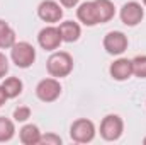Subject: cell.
<instances>
[{
  "label": "cell",
  "instance_id": "8fae6325",
  "mask_svg": "<svg viewBox=\"0 0 146 145\" xmlns=\"http://www.w3.org/2000/svg\"><path fill=\"white\" fill-rule=\"evenodd\" d=\"M76 17L82 24L92 28V26H97L99 24V19H97V12H95V3L94 2H83L78 9H76Z\"/></svg>",
  "mask_w": 146,
  "mask_h": 145
},
{
  "label": "cell",
  "instance_id": "277c9868",
  "mask_svg": "<svg viewBox=\"0 0 146 145\" xmlns=\"http://www.w3.org/2000/svg\"><path fill=\"white\" fill-rule=\"evenodd\" d=\"M122 132H124V123H122L121 116H117V114H107L100 123V137L107 142L119 140Z\"/></svg>",
  "mask_w": 146,
  "mask_h": 145
},
{
  "label": "cell",
  "instance_id": "6da1fadb",
  "mask_svg": "<svg viewBox=\"0 0 146 145\" xmlns=\"http://www.w3.org/2000/svg\"><path fill=\"white\" fill-rule=\"evenodd\" d=\"M46 68L48 73L54 79H61V77H66L70 75L73 70V58L70 53L66 51H54L48 62H46Z\"/></svg>",
  "mask_w": 146,
  "mask_h": 145
},
{
  "label": "cell",
  "instance_id": "ffe728a7",
  "mask_svg": "<svg viewBox=\"0 0 146 145\" xmlns=\"http://www.w3.org/2000/svg\"><path fill=\"white\" fill-rule=\"evenodd\" d=\"M61 137L56 135V133H46V135H41V140L39 144L42 145H61Z\"/></svg>",
  "mask_w": 146,
  "mask_h": 145
},
{
  "label": "cell",
  "instance_id": "4fadbf2b",
  "mask_svg": "<svg viewBox=\"0 0 146 145\" xmlns=\"http://www.w3.org/2000/svg\"><path fill=\"white\" fill-rule=\"evenodd\" d=\"M95 3V12H97V19L99 24L109 22L110 19H114L115 15V7L110 0H94Z\"/></svg>",
  "mask_w": 146,
  "mask_h": 145
},
{
  "label": "cell",
  "instance_id": "2e32d148",
  "mask_svg": "<svg viewBox=\"0 0 146 145\" xmlns=\"http://www.w3.org/2000/svg\"><path fill=\"white\" fill-rule=\"evenodd\" d=\"M14 135H15L14 121H10L9 118L0 116V142H9V140H12Z\"/></svg>",
  "mask_w": 146,
  "mask_h": 145
},
{
  "label": "cell",
  "instance_id": "5bb4252c",
  "mask_svg": "<svg viewBox=\"0 0 146 145\" xmlns=\"http://www.w3.org/2000/svg\"><path fill=\"white\" fill-rule=\"evenodd\" d=\"M19 138L24 145H37L41 140V132L36 125H24L19 132Z\"/></svg>",
  "mask_w": 146,
  "mask_h": 145
},
{
  "label": "cell",
  "instance_id": "cb8c5ba5",
  "mask_svg": "<svg viewBox=\"0 0 146 145\" xmlns=\"http://www.w3.org/2000/svg\"><path fill=\"white\" fill-rule=\"evenodd\" d=\"M7 28H9V24H7L5 21H2V19H0V34H2V33L7 29Z\"/></svg>",
  "mask_w": 146,
  "mask_h": 145
},
{
  "label": "cell",
  "instance_id": "d6986e66",
  "mask_svg": "<svg viewBox=\"0 0 146 145\" xmlns=\"http://www.w3.org/2000/svg\"><path fill=\"white\" fill-rule=\"evenodd\" d=\"M31 118V108H27V106H19V108L14 109V119L15 121H26V119H29Z\"/></svg>",
  "mask_w": 146,
  "mask_h": 145
},
{
  "label": "cell",
  "instance_id": "603a6c76",
  "mask_svg": "<svg viewBox=\"0 0 146 145\" xmlns=\"http://www.w3.org/2000/svg\"><path fill=\"white\" fill-rule=\"evenodd\" d=\"M7 99H9V97H7V94H5V91H3V87L0 85V106H3Z\"/></svg>",
  "mask_w": 146,
  "mask_h": 145
},
{
  "label": "cell",
  "instance_id": "7402d4cb",
  "mask_svg": "<svg viewBox=\"0 0 146 145\" xmlns=\"http://www.w3.org/2000/svg\"><path fill=\"white\" fill-rule=\"evenodd\" d=\"M78 2H80V0H60V3H61L63 7H66V9H73V7H76Z\"/></svg>",
  "mask_w": 146,
  "mask_h": 145
},
{
  "label": "cell",
  "instance_id": "30bf717a",
  "mask_svg": "<svg viewBox=\"0 0 146 145\" xmlns=\"http://www.w3.org/2000/svg\"><path fill=\"white\" fill-rule=\"evenodd\" d=\"M109 72H110V77H112L114 80H119V82L127 80V79L133 75V63H131V60H127V58H117V60L110 65Z\"/></svg>",
  "mask_w": 146,
  "mask_h": 145
},
{
  "label": "cell",
  "instance_id": "9c48e42d",
  "mask_svg": "<svg viewBox=\"0 0 146 145\" xmlns=\"http://www.w3.org/2000/svg\"><path fill=\"white\" fill-rule=\"evenodd\" d=\"M104 50L109 55H122L127 50V36L121 31H110L104 38Z\"/></svg>",
  "mask_w": 146,
  "mask_h": 145
},
{
  "label": "cell",
  "instance_id": "e0dca14e",
  "mask_svg": "<svg viewBox=\"0 0 146 145\" xmlns=\"http://www.w3.org/2000/svg\"><path fill=\"white\" fill-rule=\"evenodd\" d=\"M131 63H133V75L146 79V55H138L136 58L131 60Z\"/></svg>",
  "mask_w": 146,
  "mask_h": 145
},
{
  "label": "cell",
  "instance_id": "8992f818",
  "mask_svg": "<svg viewBox=\"0 0 146 145\" xmlns=\"http://www.w3.org/2000/svg\"><path fill=\"white\" fill-rule=\"evenodd\" d=\"M37 15H39L41 21L49 22V24H54V22H60L61 21L63 9L54 0H42L39 3V7H37Z\"/></svg>",
  "mask_w": 146,
  "mask_h": 145
},
{
  "label": "cell",
  "instance_id": "ac0fdd59",
  "mask_svg": "<svg viewBox=\"0 0 146 145\" xmlns=\"http://www.w3.org/2000/svg\"><path fill=\"white\" fill-rule=\"evenodd\" d=\"M15 44V31L9 26L2 34H0V48L2 50H7V48H12Z\"/></svg>",
  "mask_w": 146,
  "mask_h": 145
},
{
  "label": "cell",
  "instance_id": "7c38bea8",
  "mask_svg": "<svg viewBox=\"0 0 146 145\" xmlns=\"http://www.w3.org/2000/svg\"><path fill=\"white\" fill-rule=\"evenodd\" d=\"M58 31H60V36L65 43H75L78 41V38L82 34V29L78 26V22H73V21H65L58 26Z\"/></svg>",
  "mask_w": 146,
  "mask_h": 145
},
{
  "label": "cell",
  "instance_id": "5b68a950",
  "mask_svg": "<svg viewBox=\"0 0 146 145\" xmlns=\"http://www.w3.org/2000/svg\"><path fill=\"white\" fill-rule=\"evenodd\" d=\"M60 94H61V84L54 77L42 79L36 85V96L42 103H53L60 97Z\"/></svg>",
  "mask_w": 146,
  "mask_h": 145
},
{
  "label": "cell",
  "instance_id": "44dd1931",
  "mask_svg": "<svg viewBox=\"0 0 146 145\" xmlns=\"http://www.w3.org/2000/svg\"><path fill=\"white\" fill-rule=\"evenodd\" d=\"M9 72V60L3 53H0V79H3Z\"/></svg>",
  "mask_w": 146,
  "mask_h": 145
},
{
  "label": "cell",
  "instance_id": "484cf974",
  "mask_svg": "<svg viewBox=\"0 0 146 145\" xmlns=\"http://www.w3.org/2000/svg\"><path fill=\"white\" fill-rule=\"evenodd\" d=\"M143 3H145V5H146V0H143Z\"/></svg>",
  "mask_w": 146,
  "mask_h": 145
},
{
  "label": "cell",
  "instance_id": "ba28073f",
  "mask_svg": "<svg viewBox=\"0 0 146 145\" xmlns=\"http://www.w3.org/2000/svg\"><path fill=\"white\" fill-rule=\"evenodd\" d=\"M143 17H145V10H143L141 3H138V2H127L121 9V21H122V24H126L129 28L138 26L143 21Z\"/></svg>",
  "mask_w": 146,
  "mask_h": 145
},
{
  "label": "cell",
  "instance_id": "3957f363",
  "mask_svg": "<svg viewBox=\"0 0 146 145\" xmlns=\"http://www.w3.org/2000/svg\"><path fill=\"white\" fill-rule=\"evenodd\" d=\"M70 137L76 144H88L95 138V125L87 118H80L72 123Z\"/></svg>",
  "mask_w": 146,
  "mask_h": 145
},
{
  "label": "cell",
  "instance_id": "7a4b0ae2",
  "mask_svg": "<svg viewBox=\"0 0 146 145\" xmlns=\"http://www.w3.org/2000/svg\"><path fill=\"white\" fill-rule=\"evenodd\" d=\"M10 58L19 68H29L36 60V50L27 41H15V44L10 48Z\"/></svg>",
  "mask_w": 146,
  "mask_h": 145
},
{
  "label": "cell",
  "instance_id": "d4e9b609",
  "mask_svg": "<svg viewBox=\"0 0 146 145\" xmlns=\"http://www.w3.org/2000/svg\"><path fill=\"white\" fill-rule=\"evenodd\" d=\"M143 144H145V145H146V137H145V138H143Z\"/></svg>",
  "mask_w": 146,
  "mask_h": 145
},
{
  "label": "cell",
  "instance_id": "52a82bcc",
  "mask_svg": "<svg viewBox=\"0 0 146 145\" xmlns=\"http://www.w3.org/2000/svg\"><path fill=\"white\" fill-rule=\"evenodd\" d=\"M37 43L42 50L46 51H54L60 48V44L63 43V39L60 36V31L58 28L54 26H48V28H42L37 34Z\"/></svg>",
  "mask_w": 146,
  "mask_h": 145
},
{
  "label": "cell",
  "instance_id": "9a60e30c",
  "mask_svg": "<svg viewBox=\"0 0 146 145\" xmlns=\"http://www.w3.org/2000/svg\"><path fill=\"white\" fill-rule=\"evenodd\" d=\"M2 87H3V91H5L7 97H9V99H14V97H17V96L22 94L24 84H22V80H21L19 77H9V79L3 80Z\"/></svg>",
  "mask_w": 146,
  "mask_h": 145
}]
</instances>
